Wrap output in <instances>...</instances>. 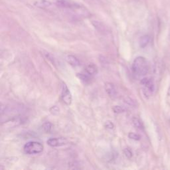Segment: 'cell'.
I'll list each match as a JSON object with an SVG mask.
<instances>
[{
    "mask_svg": "<svg viewBox=\"0 0 170 170\" xmlns=\"http://www.w3.org/2000/svg\"><path fill=\"white\" fill-rule=\"evenodd\" d=\"M132 71L138 76H144L149 71V65L146 58L143 57H138L132 63Z\"/></svg>",
    "mask_w": 170,
    "mask_h": 170,
    "instance_id": "obj_1",
    "label": "cell"
},
{
    "mask_svg": "<svg viewBox=\"0 0 170 170\" xmlns=\"http://www.w3.org/2000/svg\"><path fill=\"white\" fill-rule=\"evenodd\" d=\"M43 145L39 142L31 141L27 142L23 146L24 152L27 154H38L43 151Z\"/></svg>",
    "mask_w": 170,
    "mask_h": 170,
    "instance_id": "obj_2",
    "label": "cell"
},
{
    "mask_svg": "<svg viewBox=\"0 0 170 170\" xmlns=\"http://www.w3.org/2000/svg\"><path fill=\"white\" fill-rule=\"evenodd\" d=\"M61 98L63 102L67 105H71L72 103V95L70 90L68 89L67 86L65 84L62 85L61 91Z\"/></svg>",
    "mask_w": 170,
    "mask_h": 170,
    "instance_id": "obj_3",
    "label": "cell"
},
{
    "mask_svg": "<svg viewBox=\"0 0 170 170\" xmlns=\"http://www.w3.org/2000/svg\"><path fill=\"white\" fill-rule=\"evenodd\" d=\"M142 85L144 87V91L151 95L154 91V83L150 78H144L141 81Z\"/></svg>",
    "mask_w": 170,
    "mask_h": 170,
    "instance_id": "obj_4",
    "label": "cell"
},
{
    "mask_svg": "<svg viewBox=\"0 0 170 170\" xmlns=\"http://www.w3.org/2000/svg\"><path fill=\"white\" fill-rule=\"evenodd\" d=\"M47 143L51 147H59L67 144V140L65 138H51L47 141Z\"/></svg>",
    "mask_w": 170,
    "mask_h": 170,
    "instance_id": "obj_5",
    "label": "cell"
},
{
    "mask_svg": "<svg viewBox=\"0 0 170 170\" xmlns=\"http://www.w3.org/2000/svg\"><path fill=\"white\" fill-rule=\"evenodd\" d=\"M105 90L108 96L111 98H115L117 95V91L115 88V86L110 82H107L105 85Z\"/></svg>",
    "mask_w": 170,
    "mask_h": 170,
    "instance_id": "obj_6",
    "label": "cell"
},
{
    "mask_svg": "<svg viewBox=\"0 0 170 170\" xmlns=\"http://www.w3.org/2000/svg\"><path fill=\"white\" fill-rule=\"evenodd\" d=\"M33 5L38 8L47 9L49 8L52 5V3L48 0H35L33 3Z\"/></svg>",
    "mask_w": 170,
    "mask_h": 170,
    "instance_id": "obj_7",
    "label": "cell"
},
{
    "mask_svg": "<svg viewBox=\"0 0 170 170\" xmlns=\"http://www.w3.org/2000/svg\"><path fill=\"white\" fill-rule=\"evenodd\" d=\"M56 5L61 8L66 9H75L77 7V4H72L67 0H57L56 2Z\"/></svg>",
    "mask_w": 170,
    "mask_h": 170,
    "instance_id": "obj_8",
    "label": "cell"
},
{
    "mask_svg": "<svg viewBox=\"0 0 170 170\" xmlns=\"http://www.w3.org/2000/svg\"><path fill=\"white\" fill-rule=\"evenodd\" d=\"M65 59L68 63L73 66V67H78V66L81 65V62H80L79 60L77 57L73 56V55H68V56L66 57Z\"/></svg>",
    "mask_w": 170,
    "mask_h": 170,
    "instance_id": "obj_9",
    "label": "cell"
},
{
    "mask_svg": "<svg viewBox=\"0 0 170 170\" xmlns=\"http://www.w3.org/2000/svg\"><path fill=\"white\" fill-rule=\"evenodd\" d=\"M85 72L86 73H87L88 75H89L90 76H92L94 75H96L98 72V68H97V67L94 64H89L85 68Z\"/></svg>",
    "mask_w": 170,
    "mask_h": 170,
    "instance_id": "obj_10",
    "label": "cell"
},
{
    "mask_svg": "<svg viewBox=\"0 0 170 170\" xmlns=\"http://www.w3.org/2000/svg\"><path fill=\"white\" fill-rule=\"evenodd\" d=\"M150 37L148 35H144L142 36L140 39V46L142 48H144L146 47L149 42H150Z\"/></svg>",
    "mask_w": 170,
    "mask_h": 170,
    "instance_id": "obj_11",
    "label": "cell"
},
{
    "mask_svg": "<svg viewBox=\"0 0 170 170\" xmlns=\"http://www.w3.org/2000/svg\"><path fill=\"white\" fill-rule=\"evenodd\" d=\"M77 77H78V78L81 79V81L84 82H88L90 81V80H91V76H90L87 73H85V74L80 73V74H77Z\"/></svg>",
    "mask_w": 170,
    "mask_h": 170,
    "instance_id": "obj_12",
    "label": "cell"
},
{
    "mask_svg": "<svg viewBox=\"0 0 170 170\" xmlns=\"http://www.w3.org/2000/svg\"><path fill=\"white\" fill-rule=\"evenodd\" d=\"M133 124L135 127L137 128H140V129H142L143 128V124H142L141 121L137 118H133Z\"/></svg>",
    "mask_w": 170,
    "mask_h": 170,
    "instance_id": "obj_13",
    "label": "cell"
},
{
    "mask_svg": "<svg viewBox=\"0 0 170 170\" xmlns=\"http://www.w3.org/2000/svg\"><path fill=\"white\" fill-rule=\"evenodd\" d=\"M42 128L44 132H45L47 133L50 132L52 129V124L50 122H45L42 126Z\"/></svg>",
    "mask_w": 170,
    "mask_h": 170,
    "instance_id": "obj_14",
    "label": "cell"
},
{
    "mask_svg": "<svg viewBox=\"0 0 170 170\" xmlns=\"http://www.w3.org/2000/svg\"><path fill=\"white\" fill-rule=\"evenodd\" d=\"M128 137H129L130 139L132 140H140V135H138L136 133H132V132H130L129 133V134H128Z\"/></svg>",
    "mask_w": 170,
    "mask_h": 170,
    "instance_id": "obj_15",
    "label": "cell"
},
{
    "mask_svg": "<svg viewBox=\"0 0 170 170\" xmlns=\"http://www.w3.org/2000/svg\"><path fill=\"white\" fill-rule=\"evenodd\" d=\"M113 110L115 113H122L124 111V109L120 106H115L113 108Z\"/></svg>",
    "mask_w": 170,
    "mask_h": 170,
    "instance_id": "obj_16",
    "label": "cell"
},
{
    "mask_svg": "<svg viewBox=\"0 0 170 170\" xmlns=\"http://www.w3.org/2000/svg\"><path fill=\"white\" fill-rule=\"evenodd\" d=\"M124 154H125V155H126L127 158H131L132 157V151L130 150L129 148H126V149H124Z\"/></svg>",
    "mask_w": 170,
    "mask_h": 170,
    "instance_id": "obj_17",
    "label": "cell"
},
{
    "mask_svg": "<svg viewBox=\"0 0 170 170\" xmlns=\"http://www.w3.org/2000/svg\"><path fill=\"white\" fill-rule=\"evenodd\" d=\"M114 126V124L111 121H106L105 123V127L108 129H113Z\"/></svg>",
    "mask_w": 170,
    "mask_h": 170,
    "instance_id": "obj_18",
    "label": "cell"
},
{
    "mask_svg": "<svg viewBox=\"0 0 170 170\" xmlns=\"http://www.w3.org/2000/svg\"><path fill=\"white\" fill-rule=\"evenodd\" d=\"M58 111H59V109H58L57 106H53L51 108V112L53 114H57L58 113Z\"/></svg>",
    "mask_w": 170,
    "mask_h": 170,
    "instance_id": "obj_19",
    "label": "cell"
},
{
    "mask_svg": "<svg viewBox=\"0 0 170 170\" xmlns=\"http://www.w3.org/2000/svg\"><path fill=\"white\" fill-rule=\"evenodd\" d=\"M168 95L170 96V87L169 88V90H168Z\"/></svg>",
    "mask_w": 170,
    "mask_h": 170,
    "instance_id": "obj_20",
    "label": "cell"
},
{
    "mask_svg": "<svg viewBox=\"0 0 170 170\" xmlns=\"http://www.w3.org/2000/svg\"><path fill=\"white\" fill-rule=\"evenodd\" d=\"M169 43H170V34H169Z\"/></svg>",
    "mask_w": 170,
    "mask_h": 170,
    "instance_id": "obj_21",
    "label": "cell"
},
{
    "mask_svg": "<svg viewBox=\"0 0 170 170\" xmlns=\"http://www.w3.org/2000/svg\"><path fill=\"white\" fill-rule=\"evenodd\" d=\"M169 121H170V118H169Z\"/></svg>",
    "mask_w": 170,
    "mask_h": 170,
    "instance_id": "obj_22",
    "label": "cell"
}]
</instances>
